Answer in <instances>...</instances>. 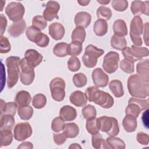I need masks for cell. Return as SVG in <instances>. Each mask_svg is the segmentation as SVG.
<instances>
[{"instance_id":"1","label":"cell","mask_w":149,"mask_h":149,"mask_svg":"<svg viewBox=\"0 0 149 149\" xmlns=\"http://www.w3.org/2000/svg\"><path fill=\"white\" fill-rule=\"evenodd\" d=\"M85 94L90 102H93L105 109L111 108L114 104L113 97L108 93L100 90L95 86L88 87Z\"/></svg>"},{"instance_id":"2","label":"cell","mask_w":149,"mask_h":149,"mask_svg":"<svg viewBox=\"0 0 149 149\" xmlns=\"http://www.w3.org/2000/svg\"><path fill=\"white\" fill-rule=\"evenodd\" d=\"M127 88L130 94L135 98H145L148 96L149 84L137 74H132L127 79Z\"/></svg>"},{"instance_id":"3","label":"cell","mask_w":149,"mask_h":149,"mask_svg":"<svg viewBox=\"0 0 149 149\" xmlns=\"http://www.w3.org/2000/svg\"><path fill=\"white\" fill-rule=\"evenodd\" d=\"M20 58L15 56H9L6 59L5 63L8 72L7 84L9 88L13 87L18 81L20 73Z\"/></svg>"},{"instance_id":"4","label":"cell","mask_w":149,"mask_h":149,"mask_svg":"<svg viewBox=\"0 0 149 149\" xmlns=\"http://www.w3.org/2000/svg\"><path fill=\"white\" fill-rule=\"evenodd\" d=\"M97 119L100 130L106 133L109 136H115L119 134V127L115 118L102 116Z\"/></svg>"},{"instance_id":"5","label":"cell","mask_w":149,"mask_h":149,"mask_svg":"<svg viewBox=\"0 0 149 149\" xmlns=\"http://www.w3.org/2000/svg\"><path fill=\"white\" fill-rule=\"evenodd\" d=\"M104 54V51L103 49L90 44L85 49V52L81 58L82 61L87 68H93L97 65V59Z\"/></svg>"},{"instance_id":"6","label":"cell","mask_w":149,"mask_h":149,"mask_svg":"<svg viewBox=\"0 0 149 149\" xmlns=\"http://www.w3.org/2000/svg\"><path fill=\"white\" fill-rule=\"evenodd\" d=\"M149 107L148 99L141 100L130 98L128 101V105L125 109L126 115H130L137 118L140 112Z\"/></svg>"},{"instance_id":"7","label":"cell","mask_w":149,"mask_h":149,"mask_svg":"<svg viewBox=\"0 0 149 149\" xmlns=\"http://www.w3.org/2000/svg\"><path fill=\"white\" fill-rule=\"evenodd\" d=\"M65 81L61 77L53 79L49 83V88L52 98L56 101H62L65 97Z\"/></svg>"},{"instance_id":"8","label":"cell","mask_w":149,"mask_h":149,"mask_svg":"<svg viewBox=\"0 0 149 149\" xmlns=\"http://www.w3.org/2000/svg\"><path fill=\"white\" fill-rule=\"evenodd\" d=\"M25 9L20 2H12L8 3L5 8V13L9 19L17 22L21 20L24 16Z\"/></svg>"},{"instance_id":"9","label":"cell","mask_w":149,"mask_h":149,"mask_svg":"<svg viewBox=\"0 0 149 149\" xmlns=\"http://www.w3.org/2000/svg\"><path fill=\"white\" fill-rule=\"evenodd\" d=\"M20 66L21 68L20 74V81L24 85H30L35 77L34 68L28 64L24 58L20 60Z\"/></svg>"},{"instance_id":"10","label":"cell","mask_w":149,"mask_h":149,"mask_svg":"<svg viewBox=\"0 0 149 149\" xmlns=\"http://www.w3.org/2000/svg\"><path fill=\"white\" fill-rule=\"evenodd\" d=\"M119 61V54L114 51H110L107 53L104 58L102 68L108 73H113L116 72L118 68Z\"/></svg>"},{"instance_id":"11","label":"cell","mask_w":149,"mask_h":149,"mask_svg":"<svg viewBox=\"0 0 149 149\" xmlns=\"http://www.w3.org/2000/svg\"><path fill=\"white\" fill-rule=\"evenodd\" d=\"M32 128L28 122H21L16 124L13 130L15 140L22 141L29 138L32 134Z\"/></svg>"},{"instance_id":"12","label":"cell","mask_w":149,"mask_h":149,"mask_svg":"<svg viewBox=\"0 0 149 149\" xmlns=\"http://www.w3.org/2000/svg\"><path fill=\"white\" fill-rule=\"evenodd\" d=\"M59 3L54 1H49L45 5V9L43 12V17L48 21H52L54 19H58V12L59 10Z\"/></svg>"},{"instance_id":"13","label":"cell","mask_w":149,"mask_h":149,"mask_svg":"<svg viewBox=\"0 0 149 149\" xmlns=\"http://www.w3.org/2000/svg\"><path fill=\"white\" fill-rule=\"evenodd\" d=\"M92 79L95 87H104L107 86L109 81V77L102 69L96 68L92 72Z\"/></svg>"},{"instance_id":"14","label":"cell","mask_w":149,"mask_h":149,"mask_svg":"<svg viewBox=\"0 0 149 149\" xmlns=\"http://www.w3.org/2000/svg\"><path fill=\"white\" fill-rule=\"evenodd\" d=\"M24 58L29 65L33 68H36L42 61L43 57L38 51L33 49L26 50L24 54Z\"/></svg>"},{"instance_id":"15","label":"cell","mask_w":149,"mask_h":149,"mask_svg":"<svg viewBox=\"0 0 149 149\" xmlns=\"http://www.w3.org/2000/svg\"><path fill=\"white\" fill-rule=\"evenodd\" d=\"M148 1H133L132 2L130 9L132 13L135 15L145 14L148 15Z\"/></svg>"},{"instance_id":"16","label":"cell","mask_w":149,"mask_h":149,"mask_svg":"<svg viewBox=\"0 0 149 149\" xmlns=\"http://www.w3.org/2000/svg\"><path fill=\"white\" fill-rule=\"evenodd\" d=\"M149 60L148 59L140 61L136 66L137 75L145 82H149Z\"/></svg>"},{"instance_id":"17","label":"cell","mask_w":149,"mask_h":149,"mask_svg":"<svg viewBox=\"0 0 149 149\" xmlns=\"http://www.w3.org/2000/svg\"><path fill=\"white\" fill-rule=\"evenodd\" d=\"M64 26L58 22L51 23L49 26V34L55 40H61L65 35Z\"/></svg>"},{"instance_id":"18","label":"cell","mask_w":149,"mask_h":149,"mask_svg":"<svg viewBox=\"0 0 149 149\" xmlns=\"http://www.w3.org/2000/svg\"><path fill=\"white\" fill-rule=\"evenodd\" d=\"M26 28V23L24 19H22L21 20L15 22L10 25L8 29V32L10 36L16 38L22 35Z\"/></svg>"},{"instance_id":"19","label":"cell","mask_w":149,"mask_h":149,"mask_svg":"<svg viewBox=\"0 0 149 149\" xmlns=\"http://www.w3.org/2000/svg\"><path fill=\"white\" fill-rule=\"evenodd\" d=\"M69 100L72 104L77 107L85 106L87 102L85 93L79 90H76L72 93L69 97Z\"/></svg>"},{"instance_id":"20","label":"cell","mask_w":149,"mask_h":149,"mask_svg":"<svg viewBox=\"0 0 149 149\" xmlns=\"http://www.w3.org/2000/svg\"><path fill=\"white\" fill-rule=\"evenodd\" d=\"M74 20L76 27H81L84 29L90 25L91 16L90 13L86 12H79L76 15Z\"/></svg>"},{"instance_id":"21","label":"cell","mask_w":149,"mask_h":149,"mask_svg":"<svg viewBox=\"0 0 149 149\" xmlns=\"http://www.w3.org/2000/svg\"><path fill=\"white\" fill-rule=\"evenodd\" d=\"M143 26L141 17L139 16H135L130 22V33L136 36H140L143 32Z\"/></svg>"},{"instance_id":"22","label":"cell","mask_w":149,"mask_h":149,"mask_svg":"<svg viewBox=\"0 0 149 149\" xmlns=\"http://www.w3.org/2000/svg\"><path fill=\"white\" fill-rule=\"evenodd\" d=\"M59 116L64 121H72L76 119L77 112L73 107L70 105H65L60 109Z\"/></svg>"},{"instance_id":"23","label":"cell","mask_w":149,"mask_h":149,"mask_svg":"<svg viewBox=\"0 0 149 149\" xmlns=\"http://www.w3.org/2000/svg\"><path fill=\"white\" fill-rule=\"evenodd\" d=\"M122 126L126 132H134L137 126L136 118L130 115H126L122 120Z\"/></svg>"},{"instance_id":"24","label":"cell","mask_w":149,"mask_h":149,"mask_svg":"<svg viewBox=\"0 0 149 149\" xmlns=\"http://www.w3.org/2000/svg\"><path fill=\"white\" fill-rule=\"evenodd\" d=\"M17 104L14 102H5L3 100H1V115H12L15 116L16 114Z\"/></svg>"},{"instance_id":"25","label":"cell","mask_w":149,"mask_h":149,"mask_svg":"<svg viewBox=\"0 0 149 149\" xmlns=\"http://www.w3.org/2000/svg\"><path fill=\"white\" fill-rule=\"evenodd\" d=\"M113 30L114 34L123 37L127 34V28L126 22L122 19L116 20L113 22Z\"/></svg>"},{"instance_id":"26","label":"cell","mask_w":149,"mask_h":149,"mask_svg":"<svg viewBox=\"0 0 149 149\" xmlns=\"http://www.w3.org/2000/svg\"><path fill=\"white\" fill-rule=\"evenodd\" d=\"M31 101L30 94L25 90L18 92L15 97V102L19 106L29 105Z\"/></svg>"},{"instance_id":"27","label":"cell","mask_w":149,"mask_h":149,"mask_svg":"<svg viewBox=\"0 0 149 149\" xmlns=\"http://www.w3.org/2000/svg\"><path fill=\"white\" fill-rule=\"evenodd\" d=\"M109 88L116 98H120L124 95V89L122 82L119 80H113L109 84Z\"/></svg>"},{"instance_id":"28","label":"cell","mask_w":149,"mask_h":149,"mask_svg":"<svg viewBox=\"0 0 149 149\" xmlns=\"http://www.w3.org/2000/svg\"><path fill=\"white\" fill-rule=\"evenodd\" d=\"M63 133L67 138H74L79 133V128L75 123H65L63 129Z\"/></svg>"},{"instance_id":"29","label":"cell","mask_w":149,"mask_h":149,"mask_svg":"<svg viewBox=\"0 0 149 149\" xmlns=\"http://www.w3.org/2000/svg\"><path fill=\"white\" fill-rule=\"evenodd\" d=\"M108 148L124 149L126 147L125 142L120 138L109 136L105 140Z\"/></svg>"},{"instance_id":"30","label":"cell","mask_w":149,"mask_h":149,"mask_svg":"<svg viewBox=\"0 0 149 149\" xmlns=\"http://www.w3.org/2000/svg\"><path fill=\"white\" fill-rule=\"evenodd\" d=\"M108 27V23L105 20L98 19L94 24V32L98 36H103L107 33Z\"/></svg>"},{"instance_id":"31","label":"cell","mask_w":149,"mask_h":149,"mask_svg":"<svg viewBox=\"0 0 149 149\" xmlns=\"http://www.w3.org/2000/svg\"><path fill=\"white\" fill-rule=\"evenodd\" d=\"M111 47L117 50H123L127 46V42L125 37L113 34L111 38Z\"/></svg>"},{"instance_id":"32","label":"cell","mask_w":149,"mask_h":149,"mask_svg":"<svg viewBox=\"0 0 149 149\" xmlns=\"http://www.w3.org/2000/svg\"><path fill=\"white\" fill-rule=\"evenodd\" d=\"M15 125V119L12 115H1L0 120V130L1 129H12Z\"/></svg>"},{"instance_id":"33","label":"cell","mask_w":149,"mask_h":149,"mask_svg":"<svg viewBox=\"0 0 149 149\" xmlns=\"http://www.w3.org/2000/svg\"><path fill=\"white\" fill-rule=\"evenodd\" d=\"M0 144L1 147L9 146L13 141V134L11 130H0Z\"/></svg>"},{"instance_id":"34","label":"cell","mask_w":149,"mask_h":149,"mask_svg":"<svg viewBox=\"0 0 149 149\" xmlns=\"http://www.w3.org/2000/svg\"><path fill=\"white\" fill-rule=\"evenodd\" d=\"M69 44L66 42H59L56 44L53 48V53L58 57L66 56L68 54Z\"/></svg>"},{"instance_id":"35","label":"cell","mask_w":149,"mask_h":149,"mask_svg":"<svg viewBox=\"0 0 149 149\" xmlns=\"http://www.w3.org/2000/svg\"><path fill=\"white\" fill-rule=\"evenodd\" d=\"M20 119L24 120H29L33 116V109L31 106H19L17 109Z\"/></svg>"},{"instance_id":"36","label":"cell","mask_w":149,"mask_h":149,"mask_svg":"<svg viewBox=\"0 0 149 149\" xmlns=\"http://www.w3.org/2000/svg\"><path fill=\"white\" fill-rule=\"evenodd\" d=\"M91 139L92 146L93 147V148L96 149L108 148L106 141L102 137L100 133H98L95 134H92Z\"/></svg>"},{"instance_id":"37","label":"cell","mask_w":149,"mask_h":149,"mask_svg":"<svg viewBox=\"0 0 149 149\" xmlns=\"http://www.w3.org/2000/svg\"><path fill=\"white\" fill-rule=\"evenodd\" d=\"M86 31L84 28L76 27L72 31L71 38L72 41H78L83 44L86 38Z\"/></svg>"},{"instance_id":"38","label":"cell","mask_w":149,"mask_h":149,"mask_svg":"<svg viewBox=\"0 0 149 149\" xmlns=\"http://www.w3.org/2000/svg\"><path fill=\"white\" fill-rule=\"evenodd\" d=\"M86 127L87 132L91 134H95L99 133L100 128L98 119L95 118L87 119Z\"/></svg>"},{"instance_id":"39","label":"cell","mask_w":149,"mask_h":149,"mask_svg":"<svg viewBox=\"0 0 149 149\" xmlns=\"http://www.w3.org/2000/svg\"><path fill=\"white\" fill-rule=\"evenodd\" d=\"M97 16L99 19L104 20H109L112 17V13L111 10L107 7L101 6L97 9Z\"/></svg>"},{"instance_id":"40","label":"cell","mask_w":149,"mask_h":149,"mask_svg":"<svg viewBox=\"0 0 149 149\" xmlns=\"http://www.w3.org/2000/svg\"><path fill=\"white\" fill-rule=\"evenodd\" d=\"M47 104V98L42 94H37L35 95L32 100L33 106L37 109L44 108Z\"/></svg>"},{"instance_id":"41","label":"cell","mask_w":149,"mask_h":149,"mask_svg":"<svg viewBox=\"0 0 149 149\" xmlns=\"http://www.w3.org/2000/svg\"><path fill=\"white\" fill-rule=\"evenodd\" d=\"M82 44L78 41H72L69 44L68 54L70 56H76L81 54L82 51Z\"/></svg>"},{"instance_id":"42","label":"cell","mask_w":149,"mask_h":149,"mask_svg":"<svg viewBox=\"0 0 149 149\" xmlns=\"http://www.w3.org/2000/svg\"><path fill=\"white\" fill-rule=\"evenodd\" d=\"M32 26L40 30H42L47 27V22L42 16L37 15L33 18Z\"/></svg>"},{"instance_id":"43","label":"cell","mask_w":149,"mask_h":149,"mask_svg":"<svg viewBox=\"0 0 149 149\" xmlns=\"http://www.w3.org/2000/svg\"><path fill=\"white\" fill-rule=\"evenodd\" d=\"M73 82L76 87L80 88L86 85L87 79L84 73H78L73 76Z\"/></svg>"},{"instance_id":"44","label":"cell","mask_w":149,"mask_h":149,"mask_svg":"<svg viewBox=\"0 0 149 149\" xmlns=\"http://www.w3.org/2000/svg\"><path fill=\"white\" fill-rule=\"evenodd\" d=\"M81 112L84 118L87 120L95 118L97 115V111L95 108L90 104L83 107Z\"/></svg>"},{"instance_id":"45","label":"cell","mask_w":149,"mask_h":149,"mask_svg":"<svg viewBox=\"0 0 149 149\" xmlns=\"http://www.w3.org/2000/svg\"><path fill=\"white\" fill-rule=\"evenodd\" d=\"M122 54L125 59L133 62L141 59V58L138 56L130 47H126L125 49H123L122 50Z\"/></svg>"},{"instance_id":"46","label":"cell","mask_w":149,"mask_h":149,"mask_svg":"<svg viewBox=\"0 0 149 149\" xmlns=\"http://www.w3.org/2000/svg\"><path fill=\"white\" fill-rule=\"evenodd\" d=\"M49 42V37L44 33L40 32L35 38L34 42L40 47H46Z\"/></svg>"},{"instance_id":"47","label":"cell","mask_w":149,"mask_h":149,"mask_svg":"<svg viewBox=\"0 0 149 149\" xmlns=\"http://www.w3.org/2000/svg\"><path fill=\"white\" fill-rule=\"evenodd\" d=\"M120 68L124 72L126 73H132L134 71V62L126 59H123L120 63Z\"/></svg>"},{"instance_id":"48","label":"cell","mask_w":149,"mask_h":149,"mask_svg":"<svg viewBox=\"0 0 149 149\" xmlns=\"http://www.w3.org/2000/svg\"><path fill=\"white\" fill-rule=\"evenodd\" d=\"M81 63L77 56L70 57L68 61V67L70 71L76 72L80 68Z\"/></svg>"},{"instance_id":"49","label":"cell","mask_w":149,"mask_h":149,"mask_svg":"<svg viewBox=\"0 0 149 149\" xmlns=\"http://www.w3.org/2000/svg\"><path fill=\"white\" fill-rule=\"evenodd\" d=\"M111 3L113 8L118 12H123L128 7V2L126 0H113Z\"/></svg>"},{"instance_id":"50","label":"cell","mask_w":149,"mask_h":149,"mask_svg":"<svg viewBox=\"0 0 149 149\" xmlns=\"http://www.w3.org/2000/svg\"><path fill=\"white\" fill-rule=\"evenodd\" d=\"M64 125V120L60 116L56 117L52 122L51 129L55 132H59L63 130Z\"/></svg>"},{"instance_id":"51","label":"cell","mask_w":149,"mask_h":149,"mask_svg":"<svg viewBox=\"0 0 149 149\" xmlns=\"http://www.w3.org/2000/svg\"><path fill=\"white\" fill-rule=\"evenodd\" d=\"M11 47L9 40L7 37L1 36L0 39V52L6 54L10 51Z\"/></svg>"},{"instance_id":"52","label":"cell","mask_w":149,"mask_h":149,"mask_svg":"<svg viewBox=\"0 0 149 149\" xmlns=\"http://www.w3.org/2000/svg\"><path fill=\"white\" fill-rule=\"evenodd\" d=\"M41 32V30L33 27V26H29L27 28L26 34L27 38L31 42H34L37 36Z\"/></svg>"},{"instance_id":"53","label":"cell","mask_w":149,"mask_h":149,"mask_svg":"<svg viewBox=\"0 0 149 149\" xmlns=\"http://www.w3.org/2000/svg\"><path fill=\"white\" fill-rule=\"evenodd\" d=\"M141 59L143 57L148 56L149 52H148V49L146 47H140L138 46H136L134 45H132L130 48Z\"/></svg>"},{"instance_id":"54","label":"cell","mask_w":149,"mask_h":149,"mask_svg":"<svg viewBox=\"0 0 149 149\" xmlns=\"http://www.w3.org/2000/svg\"><path fill=\"white\" fill-rule=\"evenodd\" d=\"M137 141L138 143L142 145H148V141H149V137L147 133L144 132H139L137 134Z\"/></svg>"},{"instance_id":"55","label":"cell","mask_w":149,"mask_h":149,"mask_svg":"<svg viewBox=\"0 0 149 149\" xmlns=\"http://www.w3.org/2000/svg\"><path fill=\"white\" fill-rule=\"evenodd\" d=\"M53 139L55 143L57 145L63 144L67 139V137L63 133H54Z\"/></svg>"},{"instance_id":"56","label":"cell","mask_w":149,"mask_h":149,"mask_svg":"<svg viewBox=\"0 0 149 149\" xmlns=\"http://www.w3.org/2000/svg\"><path fill=\"white\" fill-rule=\"evenodd\" d=\"M148 28H149V23L148 22H146L143 26V38L144 40V42L147 46H148Z\"/></svg>"},{"instance_id":"57","label":"cell","mask_w":149,"mask_h":149,"mask_svg":"<svg viewBox=\"0 0 149 149\" xmlns=\"http://www.w3.org/2000/svg\"><path fill=\"white\" fill-rule=\"evenodd\" d=\"M1 37L3 36V34L5 31V29L7 26V20L6 17L3 15L1 14Z\"/></svg>"},{"instance_id":"58","label":"cell","mask_w":149,"mask_h":149,"mask_svg":"<svg viewBox=\"0 0 149 149\" xmlns=\"http://www.w3.org/2000/svg\"><path fill=\"white\" fill-rule=\"evenodd\" d=\"M130 36L131 40L134 45L139 47L143 44V41H142V40H141V38L140 37V36H136L131 33H130Z\"/></svg>"},{"instance_id":"59","label":"cell","mask_w":149,"mask_h":149,"mask_svg":"<svg viewBox=\"0 0 149 149\" xmlns=\"http://www.w3.org/2000/svg\"><path fill=\"white\" fill-rule=\"evenodd\" d=\"M148 109H147L146 111L143 113L142 115V117H141V119H142V122L143 123L144 126H145L147 129H148Z\"/></svg>"},{"instance_id":"60","label":"cell","mask_w":149,"mask_h":149,"mask_svg":"<svg viewBox=\"0 0 149 149\" xmlns=\"http://www.w3.org/2000/svg\"><path fill=\"white\" fill-rule=\"evenodd\" d=\"M33 145L30 141H24L22 143L17 147V148H33Z\"/></svg>"},{"instance_id":"61","label":"cell","mask_w":149,"mask_h":149,"mask_svg":"<svg viewBox=\"0 0 149 149\" xmlns=\"http://www.w3.org/2000/svg\"><path fill=\"white\" fill-rule=\"evenodd\" d=\"M90 1H83V0L77 1V2L81 6H87L90 3Z\"/></svg>"},{"instance_id":"62","label":"cell","mask_w":149,"mask_h":149,"mask_svg":"<svg viewBox=\"0 0 149 149\" xmlns=\"http://www.w3.org/2000/svg\"><path fill=\"white\" fill-rule=\"evenodd\" d=\"M111 1H106V0H97V2H98L99 3H100L101 5H105L108 4Z\"/></svg>"},{"instance_id":"63","label":"cell","mask_w":149,"mask_h":149,"mask_svg":"<svg viewBox=\"0 0 149 149\" xmlns=\"http://www.w3.org/2000/svg\"><path fill=\"white\" fill-rule=\"evenodd\" d=\"M69 148H81V147L77 143H73V144H72V145L70 146H69Z\"/></svg>"}]
</instances>
